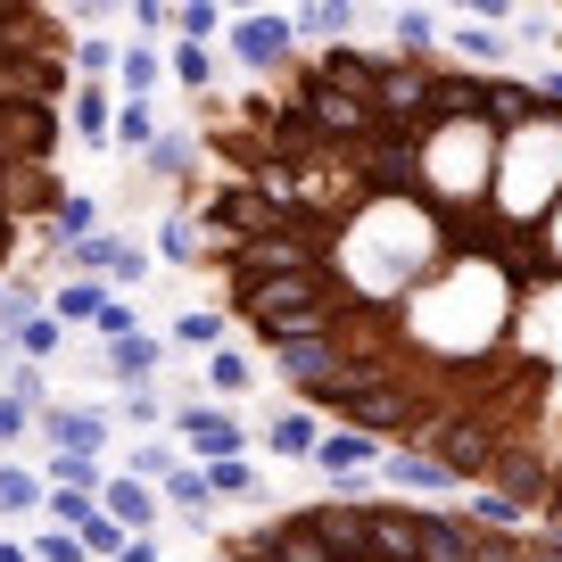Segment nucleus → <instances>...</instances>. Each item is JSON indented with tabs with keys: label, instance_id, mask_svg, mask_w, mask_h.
Here are the masks:
<instances>
[{
	"label": "nucleus",
	"instance_id": "nucleus-1",
	"mask_svg": "<svg viewBox=\"0 0 562 562\" xmlns=\"http://www.w3.org/2000/svg\"><path fill=\"white\" fill-rule=\"evenodd\" d=\"M199 108L191 232L248 356L562 538V67L331 42Z\"/></svg>",
	"mask_w": 562,
	"mask_h": 562
},
{
	"label": "nucleus",
	"instance_id": "nucleus-2",
	"mask_svg": "<svg viewBox=\"0 0 562 562\" xmlns=\"http://www.w3.org/2000/svg\"><path fill=\"white\" fill-rule=\"evenodd\" d=\"M224 34H232V58H240L257 83H281V75L306 58L299 34H290V9H248V18H232Z\"/></svg>",
	"mask_w": 562,
	"mask_h": 562
},
{
	"label": "nucleus",
	"instance_id": "nucleus-3",
	"mask_svg": "<svg viewBox=\"0 0 562 562\" xmlns=\"http://www.w3.org/2000/svg\"><path fill=\"white\" fill-rule=\"evenodd\" d=\"M75 50V25L58 9H18V0H0V75L34 67V58H67Z\"/></svg>",
	"mask_w": 562,
	"mask_h": 562
},
{
	"label": "nucleus",
	"instance_id": "nucleus-4",
	"mask_svg": "<svg viewBox=\"0 0 562 562\" xmlns=\"http://www.w3.org/2000/svg\"><path fill=\"white\" fill-rule=\"evenodd\" d=\"M166 422H175V439L191 447L199 463H248V430H240V414H232V405H199V397H182Z\"/></svg>",
	"mask_w": 562,
	"mask_h": 562
},
{
	"label": "nucleus",
	"instance_id": "nucleus-5",
	"mask_svg": "<svg viewBox=\"0 0 562 562\" xmlns=\"http://www.w3.org/2000/svg\"><path fill=\"white\" fill-rule=\"evenodd\" d=\"M34 422H42V439H50V456H91V463H100L108 405H50V414H34Z\"/></svg>",
	"mask_w": 562,
	"mask_h": 562
},
{
	"label": "nucleus",
	"instance_id": "nucleus-6",
	"mask_svg": "<svg viewBox=\"0 0 562 562\" xmlns=\"http://www.w3.org/2000/svg\"><path fill=\"white\" fill-rule=\"evenodd\" d=\"M364 488H381V496H405V505H422V496H447L456 480H447L430 456H405V447H389V456L372 463V480H364Z\"/></svg>",
	"mask_w": 562,
	"mask_h": 562
},
{
	"label": "nucleus",
	"instance_id": "nucleus-7",
	"mask_svg": "<svg viewBox=\"0 0 562 562\" xmlns=\"http://www.w3.org/2000/svg\"><path fill=\"white\" fill-rule=\"evenodd\" d=\"M100 513L124 529V538H158V513H166V496H158V488H140V480H124V472H108Z\"/></svg>",
	"mask_w": 562,
	"mask_h": 562
},
{
	"label": "nucleus",
	"instance_id": "nucleus-8",
	"mask_svg": "<svg viewBox=\"0 0 562 562\" xmlns=\"http://www.w3.org/2000/svg\"><path fill=\"white\" fill-rule=\"evenodd\" d=\"M389 447L364 439V430H339V422H323V447H315V472L323 480H372V463H381Z\"/></svg>",
	"mask_w": 562,
	"mask_h": 562
},
{
	"label": "nucleus",
	"instance_id": "nucleus-9",
	"mask_svg": "<svg viewBox=\"0 0 562 562\" xmlns=\"http://www.w3.org/2000/svg\"><path fill=\"white\" fill-rule=\"evenodd\" d=\"M323 447V414H306V405H281V414H265V456L281 463H315Z\"/></svg>",
	"mask_w": 562,
	"mask_h": 562
},
{
	"label": "nucleus",
	"instance_id": "nucleus-10",
	"mask_svg": "<svg viewBox=\"0 0 562 562\" xmlns=\"http://www.w3.org/2000/svg\"><path fill=\"white\" fill-rule=\"evenodd\" d=\"M67 133L91 140V149H108V133H116V91L108 83H75L67 91Z\"/></svg>",
	"mask_w": 562,
	"mask_h": 562
},
{
	"label": "nucleus",
	"instance_id": "nucleus-11",
	"mask_svg": "<svg viewBox=\"0 0 562 562\" xmlns=\"http://www.w3.org/2000/svg\"><path fill=\"white\" fill-rule=\"evenodd\" d=\"M158 83H166V50H158V42H124V58H116V100H158Z\"/></svg>",
	"mask_w": 562,
	"mask_h": 562
},
{
	"label": "nucleus",
	"instance_id": "nucleus-12",
	"mask_svg": "<svg viewBox=\"0 0 562 562\" xmlns=\"http://www.w3.org/2000/svg\"><path fill=\"white\" fill-rule=\"evenodd\" d=\"M108 299H116L108 281H83V273H67V281L50 290V323H58V331H75V323H100V306H108Z\"/></svg>",
	"mask_w": 562,
	"mask_h": 562
},
{
	"label": "nucleus",
	"instance_id": "nucleus-13",
	"mask_svg": "<svg viewBox=\"0 0 562 562\" xmlns=\"http://www.w3.org/2000/svg\"><path fill=\"white\" fill-rule=\"evenodd\" d=\"M108 372H116L124 389H149V381L166 372V339H149V331L116 339V348H108Z\"/></svg>",
	"mask_w": 562,
	"mask_h": 562
},
{
	"label": "nucleus",
	"instance_id": "nucleus-14",
	"mask_svg": "<svg viewBox=\"0 0 562 562\" xmlns=\"http://www.w3.org/2000/svg\"><path fill=\"white\" fill-rule=\"evenodd\" d=\"M265 381V364H257V356H248V348H215L207 356V389H215V397H248V389H257Z\"/></svg>",
	"mask_w": 562,
	"mask_h": 562
},
{
	"label": "nucleus",
	"instance_id": "nucleus-15",
	"mask_svg": "<svg viewBox=\"0 0 562 562\" xmlns=\"http://www.w3.org/2000/svg\"><path fill=\"white\" fill-rule=\"evenodd\" d=\"M389 42H381V50H405V58H430V50H439V18H430V9H389Z\"/></svg>",
	"mask_w": 562,
	"mask_h": 562
},
{
	"label": "nucleus",
	"instance_id": "nucleus-16",
	"mask_svg": "<svg viewBox=\"0 0 562 562\" xmlns=\"http://www.w3.org/2000/svg\"><path fill=\"white\" fill-rule=\"evenodd\" d=\"M348 25H356V9H348V0H315V9H290V34H299V42H315V50H331V42L348 34Z\"/></svg>",
	"mask_w": 562,
	"mask_h": 562
},
{
	"label": "nucleus",
	"instance_id": "nucleus-17",
	"mask_svg": "<svg viewBox=\"0 0 562 562\" xmlns=\"http://www.w3.org/2000/svg\"><path fill=\"white\" fill-rule=\"evenodd\" d=\"M116 149H133V158H149L158 149V100H116Z\"/></svg>",
	"mask_w": 562,
	"mask_h": 562
},
{
	"label": "nucleus",
	"instance_id": "nucleus-18",
	"mask_svg": "<svg viewBox=\"0 0 562 562\" xmlns=\"http://www.w3.org/2000/svg\"><path fill=\"white\" fill-rule=\"evenodd\" d=\"M175 348H199V356L232 348V315H224V306H191V315L175 323Z\"/></svg>",
	"mask_w": 562,
	"mask_h": 562
},
{
	"label": "nucleus",
	"instance_id": "nucleus-19",
	"mask_svg": "<svg viewBox=\"0 0 562 562\" xmlns=\"http://www.w3.org/2000/svg\"><path fill=\"white\" fill-rule=\"evenodd\" d=\"M175 472H182V447L175 439H140L133 463H124V480H140V488H166Z\"/></svg>",
	"mask_w": 562,
	"mask_h": 562
},
{
	"label": "nucleus",
	"instance_id": "nucleus-20",
	"mask_svg": "<svg viewBox=\"0 0 562 562\" xmlns=\"http://www.w3.org/2000/svg\"><path fill=\"white\" fill-rule=\"evenodd\" d=\"M158 496H166V505H175V513H182L191 529H207V513H215V496H207V480H199V463H182V472L166 480Z\"/></svg>",
	"mask_w": 562,
	"mask_h": 562
},
{
	"label": "nucleus",
	"instance_id": "nucleus-21",
	"mask_svg": "<svg viewBox=\"0 0 562 562\" xmlns=\"http://www.w3.org/2000/svg\"><path fill=\"white\" fill-rule=\"evenodd\" d=\"M50 232H58V248H75V240H91L100 232V199H83V191H67L50 207Z\"/></svg>",
	"mask_w": 562,
	"mask_h": 562
},
{
	"label": "nucleus",
	"instance_id": "nucleus-22",
	"mask_svg": "<svg viewBox=\"0 0 562 562\" xmlns=\"http://www.w3.org/2000/svg\"><path fill=\"white\" fill-rule=\"evenodd\" d=\"M166 75H175L191 100H207V91H215V58L199 50V42H175V50H166Z\"/></svg>",
	"mask_w": 562,
	"mask_h": 562
},
{
	"label": "nucleus",
	"instance_id": "nucleus-23",
	"mask_svg": "<svg viewBox=\"0 0 562 562\" xmlns=\"http://www.w3.org/2000/svg\"><path fill=\"white\" fill-rule=\"evenodd\" d=\"M42 496H50V480H42V472L0 463V513H42Z\"/></svg>",
	"mask_w": 562,
	"mask_h": 562
},
{
	"label": "nucleus",
	"instance_id": "nucleus-24",
	"mask_svg": "<svg viewBox=\"0 0 562 562\" xmlns=\"http://www.w3.org/2000/svg\"><path fill=\"white\" fill-rule=\"evenodd\" d=\"M34 315H42V290H34L25 273H9V281H0V339H9V331H25Z\"/></svg>",
	"mask_w": 562,
	"mask_h": 562
},
{
	"label": "nucleus",
	"instance_id": "nucleus-25",
	"mask_svg": "<svg viewBox=\"0 0 562 562\" xmlns=\"http://www.w3.org/2000/svg\"><path fill=\"white\" fill-rule=\"evenodd\" d=\"M9 348H18V364H50V356H58V323H50V306H42L25 331H9Z\"/></svg>",
	"mask_w": 562,
	"mask_h": 562
},
{
	"label": "nucleus",
	"instance_id": "nucleus-26",
	"mask_svg": "<svg viewBox=\"0 0 562 562\" xmlns=\"http://www.w3.org/2000/svg\"><path fill=\"white\" fill-rule=\"evenodd\" d=\"M50 488H75V496H100L108 488V472L91 456H50Z\"/></svg>",
	"mask_w": 562,
	"mask_h": 562
},
{
	"label": "nucleus",
	"instance_id": "nucleus-27",
	"mask_svg": "<svg viewBox=\"0 0 562 562\" xmlns=\"http://www.w3.org/2000/svg\"><path fill=\"white\" fill-rule=\"evenodd\" d=\"M158 257L166 265H199V232H191V215H182V207L158 224Z\"/></svg>",
	"mask_w": 562,
	"mask_h": 562
},
{
	"label": "nucleus",
	"instance_id": "nucleus-28",
	"mask_svg": "<svg viewBox=\"0 0 562 562\" xmlns=\"http://www.w3.org/2000/svg\"><path fill=\"white\" fill-rule=\"evenodd\" d=\"M224 25H232V18L215 9V0H191V9H175V34L199 42V50H207V34H224Z\"/></svg>",
	"mask_w": 562,
	"mask_h": 562
},
{
	"label": "nucleus",
	"instance_id": "nucleus-29",
	"mask_svg": "<svg viewBox=\"0 0 562 562\" xmlns=\"http://www.w3.org/2000/svg\"><path fill=\"white\" fill-rule=\"evenodd\" d=\"M207 496H257V463H199Z\"/></svg>",
	"mask_w": 562,
	"mask_h": 562
},
{
	"label": "nucleus",
	"instance_id": "nucleus-30",
	"mask_svg": "<svg viewBox=\"0 0 562 562\" xmlns=\"http://www.w3.org/2000/svg\"><path fill=\"white\" fill-rule=\"evenodd\" d=\"M9 397L34 405V414H50V372L42 364H9Z\"/></svg>",
	"mask_w": 562,
	"mask_h": 562
},
{
	"label": "nucleus",
	"instance_id": "nucleus-31",
	"mask_svg": "<svg viewBox=\"0 0 562 562\" xmlns=\"http://www.w3.org/2000/svg\"><path fill=\"white\" fill-rule=\"evenodd\" d=\"M75 538H83V554H91V562H116V554H124V529L108 521V513H91V521L75 529Z\"/></svg>",
	"mask_w": 562,
	"mask_h": 562
},
{
	"label": "nucleus",
	"instance_id": "nucleus-32",
	"mask_svg": "<svg viewBox=\"0 0 562 562\" xmlns=\"http://www.w3.org/2000/svg\"><path fill=\"white\" fill-rule=\"evenodd\" d=\"M91 331H100V339H108V348H116V339H133V331H140V306H124V299H108V306H100V323H91Z\"/></svg>",
	"mask_w": 562,
	"mask_h": 562
},
{
	"label": "nucleus",
	"instance_id": "nucleus-33",
	"mask_svg": "<svg viewBox=\"0 0 562 562\" xmlns=\"http://www.w3.org/2000/svg\"><path fill=\"white\" fill-rule=\"evenodd\" d=\"M34 562H91V554H83V538H75V529H42V538H34Z\"/></svg>",
	"mask_w": 562,
	"mask_h": 562
},
{
	"label": "nucleus",
	"instance_id": "nucleus-34",
	"mask_svg": "<svg viewBox=\"0 0 562 562\" xmlns=\"http://www.w3.org/2000/svg\"><path fill=\"white\" fill-rule=\"evenodd\" d=\"M25 430H34V405H18L9 389H0V447H9V439H25Z\"/></svg>",
	"mask_w": 562,
	"mask_h": 562
},
{
	"label": "nucleus",
	"instance_id": "nucleus-35",
	"mask_svg": "<svg viewBox=\"0 0 562 562\" xmlns=\"http://www.w3.org/2000/svg\"><path fill=\"white\" fill-rule=\"evenodd\" d=\"M124 414H133V422H166L175 405H166L158 389H124Z\"/></svg>",
	"mask_w": 562,
	"mask_h": 562
},
{
	"label": "nucleus",
	"instance_id": "nucleus-36",
	"mask_svg": "<svg viewBox=\"0 0 562 562\" xmlns=\"http://www.w3.org/2000/svg\"><path fill=\"white\" fill-rule=\"evenodd\" d=\"M133 25L140 34H175V9H166V0H133Z\"/></svg>",
	"mask_w": 562,
	"mask_h": 562
},
{
	"label": "nucleus",
	"instance_id": "nucleus-37",
	"mask_svg": "<svg viewBox=\"0 0 562 562\" xmlns=\"http://www.w3.org/2000/svg\"><path fill=\"white\" fill-rule=\"evenodd\" d=\"M116 562H166V546H158V538H124Z\"/></svg>",
	"mask_w": 562,
	"mask_h": 562
},
{
	"label": "nucleus",
	"instance_id": "nucleus-38",
	"mask_svg": "<svg viewBox=\"0 0 562 562\" xmlns=\"http://www.w3.org/2000/svg\"><path fill=\"white\" fill-rule=\"evenodd\" d=\"M0 562H34V546H18V538H0Z\"/></svg>",
	"mask_w": 562,
	"mask_h": 562
},
{
	"label": "nucleus",
	"instance_id": "nucleus-39",
	"mask_svg": "<svg viewBox=\"0 0 562 562\" xmlns=\"http://www.w3.org/2000/svg\"><path fill=\"white\" fill-rule=\"evenodd\" d=\"M554 50H562V18H554Z\"/></svg>",
	"mask_w": 562,
	"mask_h": 562
}]
</instances>
